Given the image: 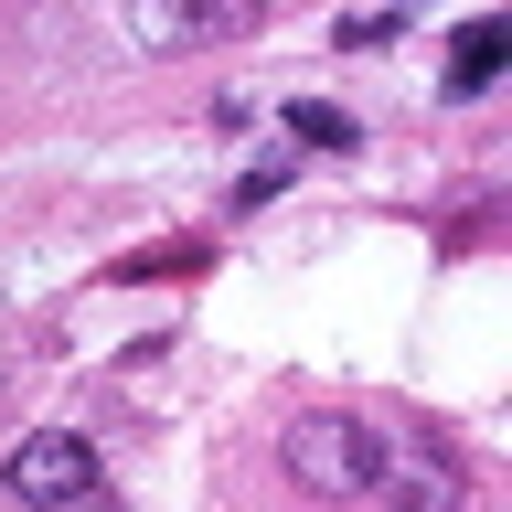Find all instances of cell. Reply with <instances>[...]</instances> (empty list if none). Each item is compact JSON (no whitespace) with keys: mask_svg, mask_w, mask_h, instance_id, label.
Segmentation results:
<instances>
[{"mask_svg":"<svg viewBox=\"0 0 512 512\" xmlns=\"http://www.w3.org/2000/svg\"><path fill=\"white\" fill-rule=\"evenodd\" d=\"M0 480H11L22 502H86L96 480H107V459H96L86 427H43V438H22L11 459H0Z\"/></svg>","mask_w":512,"mask_h":512,"instance_id":"obj_2","label":"cell"},{"mask_svg":"<svg viewBox=\"0 0 512 512\" xmlns=\"http://www.w3.org/2000/svg\"><path fill=\"white\" fill-rule=\"evenodd\" d=\"M395 32H406V11H374V22H342V43L363 54V43H395Z\"/></svg>","mask_w":512,"mask_h":512,"instance_id":"obj_7","label":"cell"},{"mask_svg":"<svg viewBox=\"0 0 512 512\" xmlns=\"http://www.w3.org/2000/svg\"><path fill=\"white\" fill-rule=\"evenodd\" d=\"M288 150H363V118L352 107H331V96H288Z\"/></svg>","mask_w":512,"mask_h":512,"instance_id":"obj_4","label":"cell"},{"mask_svg":"<svg viewBox=\"0 0 512 512\" xmlns=\"http://www.w3.org/2000/svg\"><path fill=\"white\" fill-rule=\"evenodd\" d=\"M288 480H299V491H384V438L374 427H363V416H299V427H288Z\"/></svg>","mask_w":512,"mask_h":512,"instance_id":"obj_1","label":"cell"},{"mask_svg":"<svg viewBox=\"0 0 512 512\" xmlns=\"http://www.w3.org/2000/svg\"><path fill=\"white\" fill-rule=\"evenodd\" d=\"M502 54H512V22H502V11L459 22V32H448V96H480L491 75H502Z\"/></svg>","mask_w":512,"mask_h":512,"instance_id":"obj_3","label":"cell"},{"mask_svg":"<svg viewBox=\"0 0 512 512\" xmlns=\"http://www.w3.org/2000/svg\"><path fill=\"white\" fill-rule=\"evenodd\" d=\"M288 171H299V150H288V139H278V150H256V171L235 182V203H278V192H288Z\"/></svg>","mask_w":512,"mask_h":512,"instance_id":"obj_6","label":"cell"},{"mask_svg":"<svg viewBox=\"0 0 512 512\" xmlns=\"http://www.w3.org/2000/svg\"><path fill=\"white\" fill-rule=\"evenodd\" d=\"M246 11H256V0H192V11H160L150 32H171V43H203V32H235Z\"/></svg>","mask_w":512,"mask_h":512,"instance_id":"obj_5","label":"cell"}]
</instances>
